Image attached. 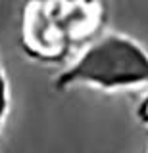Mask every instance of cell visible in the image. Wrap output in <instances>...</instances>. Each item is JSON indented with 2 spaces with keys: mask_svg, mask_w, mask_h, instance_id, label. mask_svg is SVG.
Listing matches in <instances>:
<instances>
[{
  "mask_svg": "<svg viewBox=\"0 0 148 153\" xmlns=\"http://www.w3.org/2000/svg\"><path fill=\"white\" fill-rule=\"evenodd\" d=\"M89 84L119 90L148 84V52L121 33H108L87 46L58 76V86Z\"/></svg>",
  "mask_w": 148,
  "mask_h": 153,
  "instance_id": "obj_1",
  "label": "cell"
},
{
  "mask_svg": "<svg viewBox=\"0 0 148 153\" xmlns=\"http://www.w3.org/2000/svg\"><path fill=\"white\" fill-rule=\"evenodd\" d=\"M27 42L42 54H54L60 48L62 27L54 13H50L42 4H31L25 23Z\"/></svg>",
  "mask_w": 148,
  "mask_h": 153,
  "instance_id": "obj_2",
  "label": "cell"
},
{
  "mask_svg": "<svg viewBox=\"0 0 148 153\" xmlns=\"http://www.w3.org/2000/svg\"><path fill=\"white\" fill-rule=\"evenodd\" d=\"M8 109H10V88H8V80L4 75V69L0 65V128L6 121Z\"/></svg>",
  "mask_w": 148,
  "mask_h": 153,
  "instance_id": "obj_3",
  "label": "cell"
},
{
  "mask_svg": "<svg viewBox=\"0 0 148 153\" xmlns=\"http://www.w3.org/2000/svg\"><path fill=\"white\" fill-rule=\"evenodd\" d=\"M140 111L144 113V117H148V98L144 100V103H142V107H140Z\"/></svg>",
  "mask_w": 148,
  "mask_h": 153,
  "instance_id": "obj_4",
  "label": "cell"
}]
</instances>
